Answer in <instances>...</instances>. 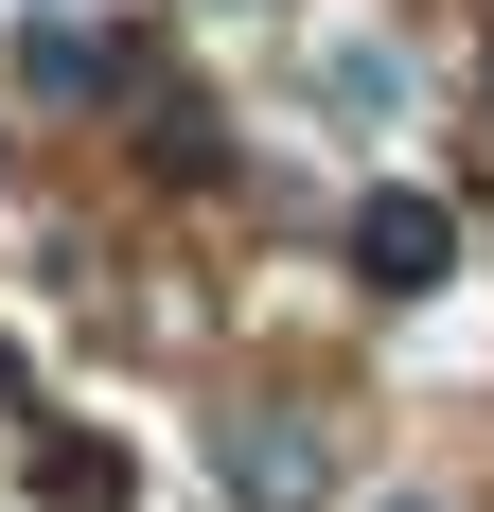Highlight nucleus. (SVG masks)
Here are the masks:
<instances>
[{
  "mask_svg": "<svg viewBox=\"0 0 494 512\" xmlns=\"http://www.w3.org/2000/svg\"><path fill=\"white\" fill-rule=\"evenodd\" d=\"M442 265H459V212L442 195H371L353 212V283H371V301H424Z\"/></svg>",
  "mask_w": 494,
  "mask_h": 512,
  "instance_id": "nucleus-1",
  "label": "nucleus"
},
{
  "mask_svg": "<svg viewBox=\"0 0 494 512\" xmlns=\"http://www.w3.org/2000/svg\"><path fill=\"white\" fill-rule=\"evenodd\" d=\"M36 495H53V512H124V442L53 424V442H36Z\"/></svg>",
  "mask_w": 494,
  "mask_h": 512,
  "instance_id": "nucleus-2",
  "label": "nucleus"
},
{
  "mask_svg": "<svg viewBox=\"0 0 494 512\" xmlns=\"http://www.w3.org/2000/svg\"><path fill=\"white\" fill-rule=\"evenodd\" d=\"M18 71H36V89H106L124 53H106V36H71V18H36V36H18Z\"/></svg>",
  "mask_w": 494,
  "mask_h": 512,
  "instance_id": "nucleus-3",
  "label": "nucleus"
}]
</instances>
